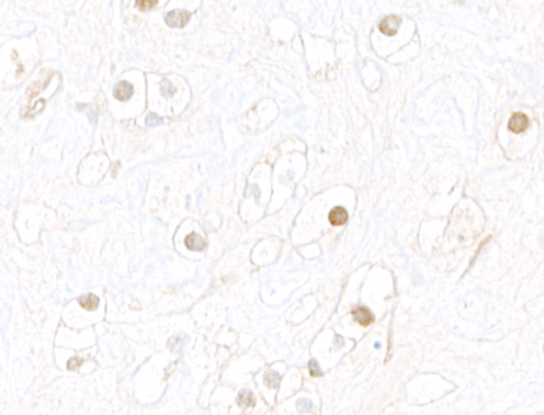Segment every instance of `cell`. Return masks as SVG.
<instances>
[{"label":"cell","instance_id":"6da1fadb","mask_svg":"<svg viewBox=\"0 0 544 415\" xmlns=\"http://www.w3.org/2000/svg\"><path fill=\"white\" fill-rule=\"evenodd\" d=\"M190 19V13L184 10H175L167 13L165 20L166 24L172 28H183L188 24Z\"/></svg>","mask_w":544,"mask_h":415},{"label":"cell","instance_id":"7a4b0ae2","mask_svg":"<svg viewBox=\"0 0 544 415\" xmlns=\"http://www.w3.org/2000/svg\"><path fill=\"white\" fill-rule=\"evenodd\" d=\"M401 25V18L396 15H389L379 22V31L387 36H393L398 33Z\"/></svg>","mask_w":544,"mask_h":415},{"label":"cell","instance_id":"3957f363","mask_svg":"<svg viewBox=\"0 0 544 415\" xmlns=\"http://www.w3.org/2000/svg\"><path fill=\"white\" fill-rule=\"evenodd\" d=\"M528 125H530V121H528V117L524 113H516L512 115L509 120L508 129L512 133L520 134L524 132L528 128Z\"/></svg>","mask_w":544,"mask_h":415},{"label":"cell","instance_id":"277c9868","mask_svg":"<svg viewBox=\"0 0 544 415\" xmlns=\"http://www.w3.org/2000/svg\"><path fill=\"white\" fill-rule=\"evenodd\" d=\"M352 316L354 317V320L362 326H369L374 322V317H373L372 312L363 306H359L355 309H353Z\"/></svg>","mask_w":544,"mask_h":415},{"label":"cell","instance_id":"5b68a950","mask_svg":"<svg viewBox=\"0 0 544 415\" xmlns=\"http://www.w3.org/2000/svg\"><path fill=\"white\" fill-rule=\"evenodd\" d=\"M114 97L119 101H127L133 95V86L127 81H121L116 84L113 90Z\"/></svg>","mask_w":544,"mask_h":415},{"label":"cell","instance_id":"8992f818","mask_svg":"<svg viewBox=\"0 0 544 415\" xmlns=\"http://www.w3.org/2000/svg\"><path fill=\"white\" fill-rule=\"evenodd\" d=\"M349 219L348 211L341 206H336L331 210L329 214V220L333 226H341L347 223Z\"/></svg>","mask_w":544,"mask_h":415},{"label":"cell","instance_id":"52a82bcc","mask_svg":"<svg viewBox=\"0 0 544 415\" xmlns=\"http://www.w3.org/2000/svg\"><path fill=\"white\" fill-rule=\"evenodd\" d=\"M185 245L187 247V249L191 251H202L205 248L206 242L200 235L196 233H191L190 235L186 237Z\"/></svg>","mask_w":544,"mask_h":415},{"label":"cell","instance_id":"ba28073f","mask_svg":"<svg viewBox=\"0 0 544 415\" xmlns=\"http://www.w3.org/2000/svg\"><path fill=\"white\" fill-rule=\"evenodd\" d=\"M78 302H79V305L82 307L83 309L88 310V311H92V310H96L98 308L99 298L96 295L90 293V294H87V295L80 296L79 298H78Z\"/></svg>","mask_w":544,"mask_h":415},{"label":"cell","instance_id":"9c48e42d","mask_svg":"<svg viewBox=\"0 0 544 415\" xmlns=\"http://www.w3.org/2000/svg\"><path fill=\"white\" fill-rule=\"evenodd\" d=\"M237 404L243 408H249V407L255 406V398L250 391L245 390L240 392L237 397Z\"/></svg>","mask_w":544,"mask_h":415},{"label":"cell","instance_id":"30bf717a","mask_svg":"<svg viewBox=\"0 0 544 415\" xmlns=\"http://www.w3.org/2000/svg\"><path fill=\"white\" fill-rule=\"evenodd\" d=\"M264 380H265V384L267 387H269V388H277L281 378H279V375L275 371H268L265 374Z\"/></svg>","mask_w":544,"mask_h":415},{"label":"cell","instance_id":"8fae6325","mask_svg":"<svg viewBox=\"0 0 544 415\" xmlns=\"http://www.w3.org/2000/svg\"><path fill=\"white\" fill-rule=\"evenodd\" d=\"M158 4V0H136V6L141 11H148Z\"/></svg>","mask_w":544,"mask_h":415},{"label":"cell","instance_id":"7c38bea8","mask_svg":"<svg viewBox=\"0 0 544 415\" xmlns=\"http://www.w3.org/2000/svg\"><path fill=\"white\" fill-rule=\"evenodd\" d=\"M161 93L164 96H173L175 94L174 85L168 80H164L161 85Z\"/></svg>","mask_w":544,"mask_h":415},{"label":"cell","instance_id":"4fadbf2b","mask_svg":"<svg viewBox=\"0 0 544 415\" xmlns=\"http://www.w3.org/2000/svg\"><path fill=\"white\" fill-rule=\"evenodd\" d=\"M146 124H147V126H149V127H157V126H160V125L163 124V120L160 116H158L157 114L151 113V114L148 115V116H147Z\"/></svg>","mask_w":544,"mask_h":415},{"label":"cell","instance_id":"5bb4252c","mask_svg":"<svg viewBox=\"0 0 544 415\" xmlns=\"http://www.w3.org/2000/svg\"><path fill=\"white\" fill-rule=\"evenodd\" d=\"M308 367H309V373L310 375L313 376V377H319V376H322V372L320 371L319 368V365H318V363L316 362L315 360H312L308 364Z\"/></svg>","mask_w":544,"mask_h":415},{"label":"cell","instance_id":"9a60e30c","mask_svg":"<svg viewBox=\"0 0 544 415\" xmlns=\"http://www.w3.org/2000/svg\"><path fill=\"white\" fill-rule=\"evenodd\" d=\"M83 363V360L78 357H74L67 362V368L69 371H75L76 368L79 367Z\"/></svg>","mask_w":544,"mask_h":415}]
</instances>
